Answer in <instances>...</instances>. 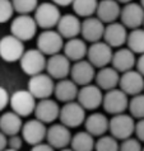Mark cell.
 Wrapping results in <instances>:
<instances>
[{
  "mask_svg": "<svg viewBox=\"0 0 144 151\" xmlns=\"http://www.w3.org/2000/svg\"><path fill=\"white\" fill-rule=\"evenodd\" d=\"M10 108L20 117H28L35 113L37 99L29 93L28 89L15 90L10 95Z\"/></svg>",
  "mask_w": 144,
  "mask_h": 151,
  "instance_id": "obj_1",
  "label": "cell"
},
{
  "mask_svg": "<svg viewBox=\"0 0 144 151\" xmlns=\"http://www.w3.org/2000/svg\"><path fill=\"white\" fill-rule=\"evenodd\" d=\"M19 62L24 74L29 75V76H35V75H39L44 73V70H46L47 58L39 48H31L23 53Z\"/></svg>",
  "mask_w": 144,
  "mask_h": 151,
  "instance_id": "obj_2",
  "label": "cell"
},
{
  "mask_svg": "<svg viewBox=\"0 0 144 151\" xmlns=\"http://www.w3.org/2000/svg\"><path fill=\"white\" fill-rule=\"evenodd\" d=\"M35 20L37 26L42 29H52L57 26L59 20L61 18L60 9L56 4L51 3H42L39 4L37 9L35 10Z\"/></svg>",
  "mask_w": 144,
  "mask_h": 151,
  "instance_id": "obj_3",
  "label": "cell"
},
{
  "mask_svg": "<svg viewBox=\"0 0 144 151\" xmlns=\"http://www.w3.org/2000/svg\"><path fill=\"white\" fill-rule=\"evenodd\" d=\"M135 121L130 114L121 113V114L112 116L110 119V133L119 141H124L130 138L135 133Z\"/></svg>",
  "mask_w": 144,
  "mask_h": 151,
  "instance_id": "obj_4",
  "label": "cell"
},
{
  "mask_svg": "<svg viewBox=\"0 0 144 151\" xmlns=\"http://www.w3.org/2000/svg\"><path fill=\"white\" fill-rule=\"evenodd\" d=\"M27 89L37 100L47 99L55 91L54 79L47 73L46 74L41 73L39 75H35V76H31L28 81Z\"/></svg>",
  "mask_w": 144,
  "mask_h": 151,
  "instance_id": "obj_5",
  "label": "cell"
},
{
  "mask_svg": "<svg viewBox=\"0 0 144 151\" xmlns=\"http://www.w3.org/2000/svg\"><path fill=\"white\" fill-rule=\"evenodd\" d=\"M36 20L29 14H19L12 20L10 24V35L15 36L20 41H29L35 37L37 32Z\"/></svg>",
  "mask_w": 144,
  "mask_h": 151,
  "instance_id": "obj_6",
  "label": "cell"
},
{
  "mask_svg": "<svg viewBox=\"0 0 144 151\" xmlns=\"http://www.w3.org/2000/svg\"><path fill=\"white\" fill-rule=\"evenodd\" d=\"M64 38L57 31L54 29H45L41 35L37 37V48L44 55H56L64 48Z\"/></svg>",
  "mask_w": 144,
  "mask_h": 151,
  "instance_id": "obj_7",
  "label": "cell"
},
{
  "mask_svg": "<svg viewBox=\"0 0 144 151\" xmlns=\"http://www.w3.org/2000/svg\"><path fill=\"white\" fill-rule=\"evenodd\" d=\"M86 109L80 104L74 100V102L65 103L60 109V117L59 121L60 123L69 128H77L86 121Z\"/></svg>",
  "mask_w": 144,
  "mask_h": 151,
  "instance_id": "obj_8",
  "label": "cell"
},
{
  "mask_svg": "<svg viewBox=\"0 0 144 151\" xmlns=\"http://www.w3.org/2000/svg\"><path fill=\"white\" fill-rule=\"evenodd\" d=\"M102 107L106 112L112 116L125 113V111L129 108L128 94L124 93L120 88L106 91V94H103Z\"/></svg>",
  "mask_w": 144,
  "mask_h": 151,
  "instance_id": "obj_9",
  "label": "cell"
},
{
  "mask_svg": "<svg viewBox=\"0 0 144 151\" xmlns=\"http://www.w3.org/2000/svg\"><path fill=\"white\" fill-rule=\"evenodd\" d=\"M24 50L23 41L17 38L13 35L4 36L0 40V57L7 62H15L22 58Z\"/></svg>",
  "mask_w": 144,
  "mask_h": 151,
  "instance_id": "obj_10",
  "label": "cell"
},
{
  "mask_svg": "<svg viewBox=\"0 0 144 151\" xmlns=\"http://www.w3.org/2000/svg\"><path fill=\"white\" fill-rule=\"evenodd\" d=\"M112 47H110L105 41L95 42L88 47L87 58L96 69H102L108 66L112 61Z\"/></svg>",
  "mask_w": 144,
  "mask_h": 151,
  "instance_id": "obj_11",
  "label": "cell"
},
{
  "mask_svg": "<svg viewBox=\"0 0 144 151\" xmlns=\"http://www.w3.org/2000/svg\"><path fill=\"white\" fill-rule=\"evenodd\" d=\"M77 102L82 106L86 111H96L97 108L102 106L103 94L102 90L97 85H84L79 89Z\"/></svg>",
  "mask_w": 144,
  "mask_h": 151,
  "instance_id": "obj_12",
  "label": "cell"
},
{
  "mask_svg": "<svg viewBox=\"0 0 144 151\" xmlns=\"http://www.w3.org/2000/svg\"><path fill=\"white\" fill-rule=\"evenodd\" d=\"M23 140L27 142L28 145L35 146L37 144H41L46 140V135H47V127L44 122H41L37 118L29 119L26 123H23L22 131H20Z\"/></svg>",
  "mask_w": 144,
  "mask_h": 151,
  "instance_id": "obj_13",
  "label": "cell"
},
{
  "mask_svg": "<svg viewBox=\"0 0 144 151\" xmlns=\"http://www.w3.org/2000/svg\"><path fill=\"white\" fill-rule=\"evenodd\" d=\"M71 61L64 53H56L47 58L46 71L54 80H63L70 75Z\"/></svg>",
  "mask_w": 144,
  "mask_h": 151,
  "instance_id": "obj_14",
  "label": "cell"
},
{
  "mask_svg": "<svg viewBox=\"0 0 144 151\" xmlns=\"http://www.w3.org/2000/svg\"><path fill=\"white\" fill-rule=\"evenodd\" d=\"M71 137L73 136H71L69 127H66L63 123H52L47 128L46 141L55 150H61L70 145Z\"/></svg>",
  "mask_w": 144,
  "mask_h": 151,
  "instance_id": "obj_15",
  "label": "cell"
},
{
  "mask_svg": "<svg viewBox=\"0 0 144 151\" xmlns=\"http://www.w3.org/2000/svg\"><path fill=\"white\" fill-rule=\"evenodd\" d=\"M121 23L129 29L140 28L144 24V9L138 3H129L121 8Z\"/></svg>",
  "mask_w": 144,
  "mask_h": 151,
  "instance_id": "obj_16",
  "label": "cell"
},
{
  "mask_svg": "<svg viewBox=\"0 0 144 151\" xmlns=\"http://www.w3.org/2000/svg\"><path fill=\"white\" fill-rule=\"evenodd\" d=\"M96 68L88 60H80L71 65L70 79L78 86H84L92 84V80L96 78Z\"/></svg>",
  "mask_w": 144,
  "mask_h": 151,
  "instance_id": "obj_17",
  "label": "cell"
},
{
  "mask_svg": "<svg viewBox=\"0 0 144 151\" xmlns=\"http://www.w3.org/2000/svg\"><path fill=\"white\" fill-rule=\"evenodd\" d=\"M119 86L128 95L134 96L142 94L144 90V76L138 70H129L121 74Z\"/></svg>",
  "mask_w": 144,
  "mask_h": 151,
  "instance_id": "obj_18",
  "label": "cell"
},
{
  "mask_svg": "<svg viewBox=\"0 0 144 151\" xmlns=\"http://www.w3.org/2000/svg\"><path fill=\"white\" fill-rule=\"evenodd\" d=\"M60 109L59 103L56 100H52L51 98L39 100L36 104L35 109V116L36 118L44 122L45 124L47 123H54L56 119L60 117Z\"/></svg>",
  "mask_w": 144,
  "mask_h": 151,
  "instance_id": "obj_19",
  "label": "cell"
},
{
  "mask_svg": "<svg viewBox=\"0 0 144 151\" xmlns=\"http://www.w3.org/2000/svg\"><path fill=\"white\" fill-rule=\"evenodd\" d=\"M105 23L100 20L97 17H89V18H84L82 22V35L83 40L91 43L95 42H100L103 38L105 35Z\"/></svg>",
  "mask_w": 144,
  "mask_h": 151,
  "instance_id": "obj_20",
  "label": "cell"
},
{
  "mask_svg": "<svg viewBox=\"0 0 144 151\" xmlns=\"http://www.w3.org/2000/svg\"><path fill=\"white\" fill-rule=\"evenodd\" d=\"M128 31L126 27L122 23L113 22L106 26L105 28V35H103V41L107 43L110 47L112 48H119L128 41Z\"/></svg>",
  "mask_w": 144,
  "mask_h": 151,
  "instance_id": "obj_21",
  "label": "cell"
},
{
  "mask_svg": "<svg viewBox=\"0 0 144 151\" xmlns=\"http://www.w3.org/2000/svg\"><path fill=\"white\" fill-rule=\"evenodd\" d=\"M56 28L57 32L63 36V38L71 40L80 35V32H82V22H80L79 17L75 14H64L61 15Z\"/></svg>",
  "mask_w": 144,
  "mask_h": 151,
  "instance_id": "obj_22",
  "label": "cell"
},
{
  "mask_svg": "<svg viewBox=\"0 0 144 151\" xmlns=\"http://www.w3.org/2000/svg\"><path fill=\"white\" fill-rule=\"evenodd\" d=\"M84 127L88 133L95 137L103 136L110 129V119L100 112H93L84 121Z\"/></svg>",
  "mask_w": 144,
  "mask_h": 151,
  "instance_id": "obj_23",
  "label": "cell"
},
{
  "mask_svg": "<svg viewBox=\"0 0 144 151\" xmlns=\"http://www.w3.org/2000/svg\"><path fill=\"white\" fill-rule=\"evenodd\" d=\"M120 73L113 69L112 66H106L98 70V73L96 74V85L100 88L101 90H112L116 89V86L120 83Z\"/></svg>",
  "mask_w": 144,
  "mask_h": 151,
  "instance_id": "obj_24",
  "label": "cell"
},
{
  "mask_svg": "<svg viewBox=\"0 0 144 151\" xmlns=\"http://www.w3.org/2000/svg\"><path fill=\"white\" fill-rule=\"evenodd\" d=\"M78 93H79V88L71 79H63L59 80L55 84V98L61 103H69V102H74L78 98Z\"/></svg>",
  "mask_w": 144,
  "mask_h": 151,
  "instance_id": "obj_25",
  "label": "cell"
},
{
  "mask_svg": "<svg viewBox=\"0 0 144 151\" xmlns=\"http://www.w3.org/2000/svg\"><path fill=\"white\" fill-rule=\"evenodd\" d=\"M120 14H121V6L120 3H117L116 0H101L98 3L96 15L105 24L116 22V19L120 18Z\"/></svg>",
  "mask_w": 144,
  "mask_h": 151,
  "instance_id": "obj_26",
  "label": "cell"
},
{
  "mask_svg": "<svg viewBox=\"0 0 144 151\" xmlns=\"http://www.w3.org/2000/svg\"><path fill=\"white\" fill-rule=\"evenodd\" d=\"M111 65L120 74L133 70V68L137 65L135 53L129 48H119L116 52H113Z\"/></svg>",
  "mask_w": 144,
  "mask_h": 151,
  "instance_id": "obj_27",
  "label": "cell"
},
{
  "mask_svg": "<svg viewBox=\"0 0 144 151\" xmlns=\"http://www.w3.org/2000/svg\"><path fill=\"white\" fill-rule=\"evenodd\" d=\"M22 127H23L22 117L18 116L15 112L13 111L4 112L0 116V131L5 133L8 137L20 133Z\"/></svg>",
  "mask_w": 144,
  "mask_h": 151,
  "instance_id": "obj_28",
  "label": "cell"
},
{
  "mask_svg": "<svg viewBox=\"0 0 144 151\" xmlns=\"http://www.w3.org/2000/svg\"><path fill=\"white\" fill-rule=\"evenodd\" d=\"M64 55L69 58L70 61L77 62L80 60H84V57L87 56L88 52V47L86 45V41L82 38H71L68 40L64 45Z\"/></svg>",
  "mask_w": 144,
  "mask_h": 151,
  "instance_id": "obj_29",
  "label": "cell"
},
{
  "mask_svg": "<svg viewBox=\"0 0 144 151\" xmlns=\"http://www.w3.org/2000/svg\"><path fill=\"white\" fill-rule=\"evenodd\" d=\"M95 145V136H92L87 131L77 132L75 135H73L70 142V147L74 151H93Z\"/></svg>",
  "mask_w": 144,
  "mask_h": 151,
  "instance_id": "obj_30",
  "label": "cell"
},
{
  "mask_svg": "<svg viewBox=\"0 0 144 151\" xmlns=\"http://www.w3.org/2000/svg\"><path fill=\"white\" fill-rule=\"evenodd\" d=\"M98 3V0H74L71 6L75 15L82 17V18H89L93 14H96Z\"/></svg>",
  "mask_w": 144,
  "mask_h": 151,
  "instance_id": "obj_31",
  "label": "cell"
},
{
  "mask_svg": "<svg viewBox=\"0 0 144 151\" xmlns=\"http://www.w3.org/2000/svg\"><path fill=\"white\" fill-rule=\"evenodd\" d=\"M128 48L134 53H144V28L133 29L128 35Z\"/></svg>",
  "mask_w": 144,
  "mask_h": 151,
  "instance_id": "obj_32",
  "label": "cell"
},
{
  "mask_svg": "<svg viewBox=\"0 0 144 151\" xmlns=\"http://www.w3.org/2000/svg\"><path fill=\"white\" fill-rule=\"evenodd\" d=\"M95 151H120V144L113 136L103 135L96 141Z\"/></svg>",
  "mask_w": 144,
  "mask_h": 151,
  "instance_id": "obj_33",
  "label": "cell"
},
{
  "mask_svg": "<svg viewBox=\"0 0 144 151\" xmlns=\"http://www.w3.org/2000/svg\"><path fill=\"white\" fill-rule=\"evenodd\" d=\"M129 112L134 119H143L144 118V94L134 95L129 100Z\"/></svg>",
  "mask_w": 144,
  "mask_h": 151,
  "instance_id": "obj_34",
  "label": "cell"
},
{
  "mask_svg": "<svg viewBox=\"0 0 144 151\" xmlns=\"http://www.w3.org/2000/svg\"><path fill=\"white\" fill-rule=\"evenodd\" d=\"M12 3L18 14H31L39 6V0H12Z\"/></svg>",
  "mask_w": 144,
  "mask_h": 151,
  "instance_id": "obj_35",
  "label": "cell"
},
{
  "mask_svg": "<svg viewBox=\"0 0 144 151\" xmlns=\"http://www.w3.org/2000/svg\"><path fill=\"white\" fill-rule=\"evenodd\" d=\"M14 14V8L12 0H0V24L7 23Z\"/></svg>",
  "mask_w": 144,
  "mask_h": 151,
  "instance_id": "obj_36",
  "label": "cell"
},
{
  "mask_svg": "<svg viewBox=\"0 0 144 151\" xmlns=\"http://www.w3.org/2000/svg\"><path fill=\"white\" fill-rule=\"evenodd\" d=\"M120 151H143L142 142L137 137H130L126 140L121 141L120 144Z\"/></svg>",
  "mask_w": 144,
  "mask_h": 151,
  "instance_id": "obj_37",
  "label": "cell"
},
{
  "mask_svg": "<svg viewBox=\"0 0 144 151\" xmlns=\"http://www.w3.org/2000/svg\"><path fill=\"white\" fill-rule=\"evenodd\" d=\"M23 137L22 135H13V136H9L8 137V149H12V150H20L23 146Z\"/></svg>",
  "mask_w": 144,
  "mask_h": 151,
  "instance_id": "obj_38",
  "label": "cell"
},
{
  "mask_svg": "<svg viewBox=\"0 0 144 151\" xmlns=\"http://www.w3.org/2000/svg\"><path fill=\"white\" fill-rule=\"evenodd\" d=\"M10 103V95L5 88L0 86V112L4 111Z\"/></svg>",
  "mask_w": 144,
  "mask_h": 151,
  "instance_id": "obj_39",
  "label": "cell"
},
{
  "mask_svg": "<svg viewBox=\"0 0 144 151\" xmlns=\"http://www.w3.org/2000/svg\"><path fill=\"white\" fill-rule=\"evenodd\" d=\"M135 135L139 141L144 142V118L138 119V122L135 123Z\"/></svg>",
  "mask_w": 144,
  "mask_h": 151,
  "instance_id": "obj_40",
  "label": "cell"
},
{
  "mask_svg": "<svg viewBox=\"0 0 144 151\" xmlns=\"http://www.w3.org/2000/svg\"><path fill=\"white\" fill-rule=\"evenodd\" d=\"M31 151H55V149L51 145H49L47 142H41V144L32 146Z\"/></svg>",
  "mask_w": 144,
  "mask_h": 151,
  "instance_id": "obj_41",
  "label": "cell"
},
{
  "mask_svg": "<svg viewBox=\"0 0 144 151\" xmlns=\"http://www.w3.org/2000/svg\"><path fill=\"white\" fill-rule=\"evenodd\" d=\"M8 149V136L0 131V151Z\"/></svg>",
  "mask_w": 144,
  "mask_h": 151,
  "instance_id": "obj_42",
  "label": "cell"
},
{
  "mask_svg": "<svg viewBox=\"0 0 144 151\" xmlns=\"http://www.w3.org/2000/svg\"><path fill=\"white\" fill-rule=\"evenodd\" d=\"M137 70L144 76V53H142L137 60Z\"/></svg>",
  "mask_w": 144,
  "mask_h": 151,
  "instance_id": "obj_43",
  "label": "cell"
},
{
  "mask_svg": "<svg viewBox=\"0 0 144 151\" xmlns=\"http://www.w3.org/2000/svg\"><path fill=\"white\" fill-rule=\"evenodd\" d=\"M54 4H56L57 6H68V5H71L74 0H51Z\"/></svg>",
  "mask_w": 144,
  "mask_h": 151,
  "instance_id": "obj_44",
  "label": "cell"
},
{
  "mask_svg": "<svg viewBox=\"0 0 144 151\" xmlns=\"http://www.w3.org/2000/svg\"><path fill=\"white\" fill-rule=\"evenodd\" d=\"M116 1H117V3H120V4H124V5H125V4H129V3H131V1H133V0H116Z\"/></svg>",
  "mask_w": 144,
  "mask_h": 151,
  "instance_id": "obj_45",
  "label": "cell"
},
{
  "mask_svg": "<svg viewBox=\"0 0 144 151\" xmlns=\"http://www.w3.org/2000/svg\"><path fill=\"white\" fill-rule=\"evenodd\" d=\"M59 151H74L71 147H65V149H61V150H59Z\"/></svg>",
  "mask_w": 144,
  "mask_h": 151,
  "instance_id": "obj_46",
  "label": "cell"
},
{
  "mask_svg": "<svg viewBox=\"0 0 144 151\" xmlns=\"http://www.w3.org/2000/svg\"><path fill=\"white\" fill-rule=\"evenodd\" d=\"M139 4H140V5L143 6V9H144V0H140V3H139Z\"/></svg>",
  "mask_w": 144,
  "mask_h": 151,
  "instance_id": "obj_47",
  "label": "cell"
},
{
  "mask_svg": "<svg viewBox=\"0 0 144 151\" xmlns=\"http://www.w3.org/2000/svg\"><path fill=\"white\" fill-rule=\"evenodd\" d=\"M4 151H18V150H12V149H5Z\"/></svg>",
  "mask_w": 144,
  "mask_h": 151,
  "instance_id": "obj_48",
  "label": "cell"
},
{
  "mask_svg": "<svg viewBox=\"0 0 144 151\" xmlns=\"http://www.w3.org/2000/svg\"><path fill=\"white\" fill-rule=\"evenodd\" d=\"M143 151H144V147H143Z\"/></svg>",
  "mask_w": 144,
  "mask_h": 151,
  "instance_id": "obj_49",
  "label": "cell"
},
{
  "mask_svg": "<svg viewBox=\"0 0 144 151\" xmlns=\"http://www.w3.org/2000/svg\"><path fill=\"white\" fill-rule=\"evenodd\" d=\"M143 26H144V24H143Z\"/></svg>",
  "mask_w": 144,
  "mask_h": 151,
  "instance_id": "obj_50",
  "label": "cell"
}]
</instances>
